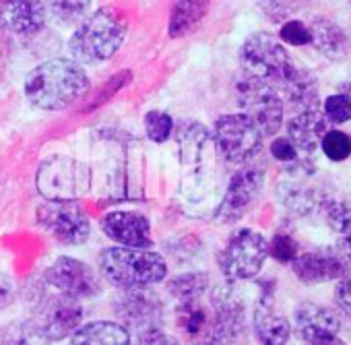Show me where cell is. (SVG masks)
Wrapping results in <instances>:
<instances>
[{"instance_id":"1","label":"cell","mask_w":351,"mask_h":345,"mask_svg":"<svg viewBox=\"0 0 351 345\" xmlns=\"http://www.w3.org/2000/svg\"><path fill=\"white\" fill-rule=\"evenodd\" d=\"M89 89V77L77 60L54 58L25 79V95L40 110H62Z\"/></svg>"},{"instance_id":"2","label":"cell","mask_w":351,"mask_h":345,"mask_svg":"<svg viewBox=\"0 0 351 345\" xmlns=\"http://www.w3.org/2000/svg\"><path fill=\"white\" fill-rule=\"evenodd\" d=\"M99 273L118 289H141L163 281L167 265L149 248L110 246L99 252Z\"/></svg>"},{"instance_id":"3","label":"cell","mask_w":351,"mask_h":345,"mask_svg":"<svg viewBox=\"0 0 351 345\" xmlns=\"http://www.w3.org/2000/svg\"><path fill=\"white\" fill-rule=\"evenodd\" d=\"M124 38V21L110 9H97L79 21L75 34L69 40V50L79 64L95 67L108 62L120 50Z\"/></svg>"},{"instance_id":"4","label":"cell","mask_w":351,"mask_h":345,"mask_svg":"<svg viewBox=\"0 0 351 345\" xmlns=\"http://www.w3.org/2000/svg\"><path fill=\"white\" fill-rule=\"evenodd\" d=\"M330 195L318 178V167L312 157H298L287 163L277 182L279 203L293 215L306 217L322 209Z\"/></svg>"},{"instance_id":"5","label":"cell","mask_w":351,"mask_h":345,"mask_svg":"<svg viewBox=\"0 0 351 345\" xmlns=\"http://www.w3.org/2000/svg\"><path fill=\"white\" fill-rule=\"evenodd\" d=\"M267 257L269 248L265 236L252 228H240L228 238L219 252V267L232 283L250 281L263 271Z\"/></svg>"},{"instance_id":"6","label":"cell","mask_w":351,"mask_h":345,"mask_svg":"<svg viewBox=\"0 0 351 345\" xmlns=\"http://www.w3.org/2000/svg\"><path fill=\"white\" fill-rule=\"evenodd\" d=\"M240 62L244 75L267 81L271 85H277L293 64L281 40L269 32H256L244 40Z\"/></svg>"},{"instance_id":"7","label":"cell","mask_w":351,"mask_h":345,"mask_svg":"<svg viewBox=\"0 0 351 345\" xmlns=\"http://www.w3.org/2000/svg\"><path fill=\"white\" fill-rule=\"evenodd\" d=\"M236 97L242 114L261 130L263 136H273L283 124V99L267 81L244 75L236 87Z\"/></svg>"},{"instance_id":"8","label":"cell","mask_w":351,"mask_h":345,"mask_svg":"<svg viewBox=\"0 0 351 345\" xmlns=\"http://www.w3.org/2000/svg\"><path fill=\"white\" fill-rule=\"evenodd\" d=\"M89 167L73 157L46 159L38 171V189L50 201H75L89 193Z\"/></svg>"},{"instance_id":"9","label":"cell","mask_w":351,"mask_h":345,"mask_svg":"<svg viewBox=\"0 0 351 345\" xmlns=\"http://www.w3.org/2000/svg\"><path fill=\"white\" fill-rule=\"evenodd\" d=\"M213 141L221 157L236 165L252 161L263 151V134L244 114L221 116L215 122Z\"/></svg>"},{"instance_id":"10","label":"cell","mask_w":351,"mask_h":345,"mask_svg":"<svg viewBox=\"0 0 351 345\" xmlns=\"http://www.w3.org/2000/svg\"><path fill=\"white\" fill-rule=\"evenodd\" d=\"M83 324V308L79 300L69 298L60 292L42 298L32 316L34 333L46 341H62Z\"/></svg>"},{"instance_id":"11","label":"cell","mask_w":351,"mask_h":345,"mask_svg":"<svg viewBox=\"0 0 351 345\" xmlns=\"http://www.w3.org/2000/svg\"><path fill=\"white\" fill-rule=\"evenodd\" d=\"M38 224L64 246H81L91 236L87 215L71 201H48L38 209Z\"/></svg>"},{"instance_id":"12","label":"cell","mask_w":351,"mask_h":345,"mask_svg":"<svg viewBox=\"0 0 351 345\" xmlns=\"http://www.w3.org/2000/svg\"><path fill=\"white\" fill-rule=\"evenodd\" d=\"M46 279L56 292H60L69 298H75V300L93 298L101 289L99 275L89 265H85L83 261H77L73 257L56 259L48 267Z\"/></svg>"},{"instance_id":"13","label":"cell","mask_w":351,"mask_h":345,"mask_svg":"<svg viewBox=\"0 0 351 345\" xmlns=\"http://www.w3.org/2000/svg\"><path fill=\"white\" fill-rule=\"evenodd\" d=\"M265 185V174L258 167H242L238 174L230 180V187L226 191V197L217 209V219L221 224H236L240 222L250 207L261 197Z\"/></svg>"},{"instance_id":"14","label":"cell","mask_w":351,"mask_h":345,"mask_svg":"<svg viewBox=\"0 0 351 345\" xmlns=\"http://www.w3.org/2000/svg\"><path fill=\"white\" fill-rule=\"evenodd\" d=\"M145 289L147 287L124 289V294L116 300V306H114L118 322L126 326L128 331H136V335L159 329L163 320L161 302Z\"/></svg>"},{"instance_id":"15","label":"cell","mask_w":351,"mask_h":345,"mask_svg":"<svg viewBox=\"0 0 351 345\" xmlns=\"http://www.w3.org/2000/svg\"><path fill=\"white\" fill-rule=\"evenodd\" d=\"M291 271L304 285H320L347 277L349 265L337 250H300L291 261Z\"/></svg>"},{"instance_id":"16","label":"cell","mask_w":351,"mask_h":345,"mask_svg":"<svg viewBox=\"0 0 351 345\" xmlns=\"http://www.w3.org/2000/svg\"><path fill=\"white\" fill-rule=\"evenodd\" d=\"M252 329L261 345H287L291 339V322L289 318L277 308L273 300V292L263 289L254 314H252Z\"/></svg>"},{"instance_id":"17","label":"cell","mask_w":351,"mask_h":345,"mask_svg":"<svg viewBox=\"0 0 351 345\" xmlns=\"http://www.w3.org/2000/svg\"><path fill=\"white\" fill-rule=\"evenodd\" d=\"M101 230L118 246L149 248L153 244L151 224L145 215L136 211H110L101 219Z\"/></svg>"},{"instance_id":"18","label":"cell","mask_w":351,"mask_h":345,"mask_svg":"<svg viewBox=\"0 0 351 345\" xmlns=\"http://www.w3.org/2000/svg\"><path fill=\"white\" fill-rule=\"evenodd\" d=\"M176 326L191 343H211L213 331V304H205L201 298L178 300L176 308Z\"/></svg>"},{"instance_id":"19","label":"cell","mask_w":351,"mask_h":345,"mask_svg":"<svg viewBox=\"0 0 351 345\" xmlns=\"http://www.w3.org/2000/svg\"><path fill=\"white\" fill-rule=\"evenodd\" d=\"M44 0H0V25L13 34H36L44 27Z\"/></svg>"},{"instance_id":"20","label":"cell","mask_w":351,"mask_h":345,"mask_svg":"<svg viewBox=\"0 0 351 345\" xmlns=\"http://www.w3.org/2000/svg\"><path fill=\"white\" fill-rule=\"evenodd\" d=\"M328 130V120L322 110H302L287 122V139L295 145L302 157H312L320 147L324 132Z\"/></svg>"},{"instance_id":"21","label":"cell","mask_w":351,"mask_h":345,"mask_svg":"<svg viewBox=\"0 0 351 345\" xmlns=\"http://www.w3.org/2000/svg\"><path fill=\"white\" fill-rule=\"evenodd\" d=\"M341 326L343 320L337 310H330L316 302H302L293 312L291 333H295L300 341H306L320 333H341Z\"/></svg>"},{"instance_id":"22","label":"cell","mask_w":351,"mask_h":345,"mask_svg":"<svg viewBox=\"0 0 351 345\" xmlns=\"http://www.w3.org/2000/svg\"><path fill=\"white\" fill-rule=\"evenodd\" d=\"M277 87L283 93L281 99H285L298 112L318 108V81L310 71L291 64L287 75L277 83Z\"/></svg>"},{"instance_id":"23","label":"cell","mask_w":351,"mask_h":345,"mask_svg":"<svg viewBox=\"0 0 351 345\" xmlns=\"http://www.w3.org/2000/svg\"><path fill=\"white\" fill-rule=\"evenodd\" d=\"M310 46L328 58V60H343L349 54V38L347 34L328 19H314L310 25Z\"/></svg>"},{"instance_id":"24","label":"cell","mask_w":351,"mask_h":345,"mask_svg":"<svg viewBox=\"0 0 351 345\" xmlns=\"http://www.w3.org/2000/svg\"><path fill=\"white\" fill-rule=\"evenodd\" d=\"M132 335L126 326L114 320H93L81 324L73 333L71 345H130Z\"/></svg>"},{"instance_id":"25","label":"cell","mask_w":351,"mask_h":345,"mask_svg":"<svg viewBox=\"0 0 351 345\" xmlns=\"http://www.w3.org/2000/svg\"><path fill=\"white\" fill-rule=\"evenodd\" d=\"M211 0H173L169 21H167V34L171 40H178L189 36L199 27V23L207 17Z\"/></svg>"},{"instance_id":"26","label":"cell","mask_w":351,"mask_h":345,"mask_svg":"<svg viewBox=\"0 0 351 345\" xmlns=\"http://www.w3.org/2000/svg\"><path fill=\"white\" fill-rule=\"evenodd\" d=\"M176 141L180 147L182 161H199L205 155L207 143H209V132L203 124L199 122H182L176 130Z\"/></svg>"},{"instance_id":"27","label":"cell","mask_w":351,"mask_h":345,"mask_svg":"<svg viewBox=\"0 0 351 345\" xmlns=\"http://www.w3.org/2000/svg\"><path fill=\"white\" fill-rule=\"evenodd\" d=\"M167 289L176 300H191V298H201L209 289V277L203 271H191L182 273L167 281Z\"/></svg>"},{"instance_id":"28","label":"cell","mask_w":351,"mask_h":345,"mask_svg":"<svg viewBox=\"0 0 351 345\" xmlns=\"http://www.w3.org/2000/svg\"><path fill=\"white\" fill-rule=\"evenodd\" d=\"M320 211L330 230H335L341 236L351 234V195L349 197H328Z\"/></svg>"},{"instance_id":"29","label":"cell","mask_w":351,"mask_h":345,"mask_svg":"<svg viewBox=\"0 0 351 345\" xmlns=\"http://www.w3.org/2000/svg\"><path fill=\"white\" fill-rule=\"evenodd\" d=\"M320 149L324 153L326 159L341 163L345 159L351 157V136L343 130H326L322 141H320Z\"/></svg>"},{"instance_id":"30","label":"cell","mask_w":351,"mask_h":345,"mask_svg":"<svg viewBox=\"0 0 351 345\" xmlns=\"http://www.w3.org/2000/svg\"><path fill=\"white\" fill-rule=\"evenodd\" d=\"M269 257L281 265H291V261L300 254V242L289 232H277L271 242H267Z\"/></svg>"},{"instance_id":"31","label":"cell","mask_w":351,"mask_h":345,"mask_svg":"<svg viewBox=\"0 0 351 345\" xmlns=\"http://www.w3.org/2000/svg\"><path fill=\"white\" fill-rule=\"evenodd\" d=\"M44 7L58 21L75 23V21H83L87 0H44Z\"/></svg>"},{"instance_id":"32","label":"cell","mask_w":351,"mask_h":345,"mask_svg":"<svg viewBox=\"0 0 351 345\" xmlns=\"http://www.w3.org/2000/svg\"><path fill=\"white\" fill-rule=\"evenodd\" d=\"M145 130H147V136L153 141V143H165L169 136H171V130H173V120L167 112H161V110H151L147 116H145Z\"/></svg>"},{"instance_id":"33","label":"cell","mask_w":351,"mask_h":345,"mask_svg":"<svg viewBox=\"0 0 351 345\" xmlns=\"http://www.w3.org/2000/svg\"><path fill=\"white\" fill-rule=\"evenodd\" d=\"M322 114L332 124H343L351 120V99L345 93H332L324 99Z\"/></svg>"},{"instance_id":"34","label":"cell","mask_w":351,"mask_h":345,"mask_svg":"<svg viewBox=\"0 0 351 345\" xmlns=\"http://www.w3.org/2000/svg\"><path fill=\"white\" fill-rule=\"evenodd\" d=\"M279 40L289 44V46H308L310 44V25L298 19H289L281 25L279 29Z\"/></svg>"},{"instance_id":"35","label":"cell","mask_w":351,"mask_h":345,"mask_svg":"<svg viewBox=\"0 0 351 345\" xmlns=\"http://www.w3.org/2000/svg\"><path fill=\"white\" fill-rule=\"evenodd\" d=\"M332 304L341 320L351 322V275L337 281L332 292Z\"/></svg>"},{"instance_id":"36","label":"cell","mask_w":351,"mask_h":345,"mask_svg":"<svg viewBox=\"0 0 351 345\" xmlns=\"http://www.w3.org/2000/svg\"><path fill=\"white\" fill-rule=\"evenodd\" d=\"M271 155H273L275 159L283 161V163H291V161H295V159L300 157L295 145H293L287 136H279V139H275V141L271 143Z\"/></svg>"},{"instance_id":"37","label":"cell","mask_w":351,"mask_h":345,"mask_svg":"<svg viewBox=\"0 0 351 345\" xmlns=\"http://www.w3.org/2000/svg\"><path fill=\"white\" fill-rule=\"evenodd\" d=\"M130 345H180L178 339H173L171 335H165L161 333L159 329L155 331H145V333H138Z\"/></svg>"},{"instance_id":"38","label":"cell","mask_w":351,"mask_h":345,"mask_svg":"<svg viewBox=\"0 0 351 345\" xmlns=\"http://www.w3.org/2000/svg\"><path fill=\"white\" fill-rule=\"evenodd\" d=\"M300 343L302 345H347L345 339L341 337V333H320V335H314Z\"/></svg>"},{"instance_id":"39","label":"cell","mask_w":351,"mask_h":345,"mask_svg":"<svg viewBox=\"0 0 351 345\" xmlns=\"http://www.w3.org/2000/svg\"><path fill=\"white\" fill-rule=\"evenodd\" d=\"M15 298L13 279L7 273H0V308H7Z\"/></svg>"},{"instance_id":"40","label":"cell","mask_w":351,"mask_h":345,"mask_svg":"<svg viewBox=\"0 0 351 345\" xmlns=\"http://www.w3.org/2000/svg\"><path fill=\"white\" fill-rule=\"evenodd\" d=\"M337 252L343 257V261L349 265L351 269V234H343L341 240L337 242Z\"/></svg>"},{"instance_id":"41","label":"cell","mask_w":351,"mask_h":345,"mask_svg":"<svg viewBox=\"0 0 351 345\" xmlns=\"http://www.w3.org/2000/svg\"><path fill=\"white\" fill-rule=\"evenodd\" d=\"M191 345H211V343H191Z\"/></svg>"},{"instance_id":"42","label":"cell","mask_w":351,"mask_h":345,"mask_svg":"<svg viewBox=\"0 0 351 345\" xmlns=\"http://www.w3.org/2000/svg\"><path fill=\"white\" fill-rule=\"evenodd\" d=\"M349 3H351V0H349Z\"/></svg>"}]
</instances>
